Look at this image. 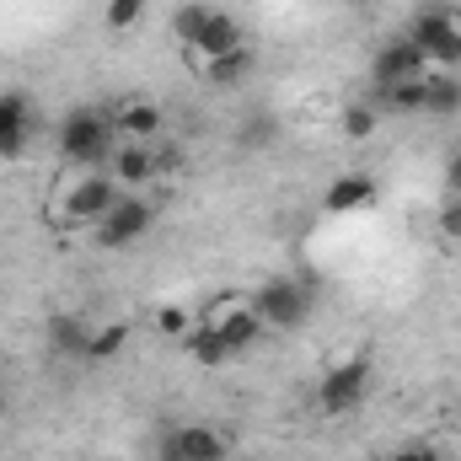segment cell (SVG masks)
Masks as SVG:
<instances>
[{"instance_id":"cell-1","label":"cell","mask_w":461,"mask_h":461,"mask_svg":"<svg viewBox=\"0 0 461 461\" xmlns=\"http://www.w3.org/2000/svg\"><path fill=\"white\" fill-rule=\"evenodd\" d=\"M118 150L113 108H70L59 118V161L76 172H103Z\"/></svg>"},{"instance_id":"cell-2","label":"cell","mask_w":461,"mask_h":461,"mask_svg":"<svg viewBox=\"0 0 461 461\" xmlns=\"http://www.w3.org/2000/svg\"><path fill=\"white\" fill-rule=\"evenodd\" d=\"M123 194L108 172H76L59 194H54V210H49V221L54 226H81L92 230L108 210H113V199Z\"/></svg>"},{"instance_id":"cell-3","label":"cell","mask_w":461,"mask_h":461,"mask_svg":"<svg viewBox=\"0 0 461 461\" xmlns=\"http://www.w3.org/2000/svg\"><path fill=\"white\" fill-rule=\"evenodd\" d=\"M370 386H375V359L370 354H348V359L322 370V381H317V413L322 419H344V413H354L370 397Z\"/></svg>"},{"instance_id":"cell-4","label":"cell","mask_w":461,"mask_h":461,"mask_svg":"<svg viewBox=\"0 0 461 461\" xmlns=\"http://www.w3.org/2000/svg\"><path fill=\"white\" fill-rule=\"evenodd\" d=\"M312 301H317L312 279L274 274V279H268V285L252 295V312H258V322H263V328H274V333H295V328H306V317H312Z\"/></svg>"},{"instance_id":"cell-5","label":"cell","mask_w":461,"mask_h":461,"mask_svg":"<svg viewBox=\"0 0 461 461\" xmlns=\"http://www.w3.org/2000/svg\"><path fill=\"white\" fill-rule=\"evenodd\" d=\"M408 38L424 49L429 70H456L461 65V16L451 5H419L408 22Z\"/></svg>"},{"instance_id":"cell-6","label":"cell","mask_w":461,"mask_h":461,"mask_svg":"<svg viewBox=\"0 0 461 461\" xmlns=\"http://www.w3.org/2000/svg\"><path fill=\"white\" fill-rule=\"evenodd\" d=\"M150 226H156V204L140 199V194H118L113 210L92 226V241H97L103 252H123V247H134L140 236H150Z\"/></svg>"},{"instance_id":"cell-7","label":"cell","mask_w":461,"mask_h":461,"mask_svg":"<svg viewBox=\"0 0 461 461\" xmlns=\"http://www.w3.org/2000/svg\"><path fill=\"white\" fill-rule=\"evenodd\" d=\"M103 172L113 177L123 194H129V188H150V183L167 172V150H161V140H118V150L108 156Z\"/></svg>"},{"instance_id":"cell-8","label":"cell","mask_w":461,"mask_h":461,"mask_svg":"<svg viewBox=\"0 0 461 461\" xmlns=\"http://www.w3.org/2000/svg\"><path fill=\"white\" fill-rule=\"evenodd\" d=\"M199 328H210V333L230 348V359L247 354V348L263 339V322H258L252 301H215V306H204V312H199Z\"/></svg>"},{"instance_id":"cell-9","label":"cell","mask_w":461,"mask_h":461,"mask_svg":"<svg viewBox=\"0 0 461 461\" xmlns=\"http://www.w3.org/2000/svg\"><path fill=\"white\" fill-rule=\"evenodd\" d=\"M419 76H429V59H424V49H419L408 32L386 38V43L375 49V59H370V86H375V92L402 86V81H419Z\"/></svg>"},{"instance_id":"cell-10","label":"cell","mask_w":461,"mask_h":461,"mask_svg":"<svg viewBox=\"0 0 461 461\" xmlns=\"http://www.w3.org/2000/svg\"><path fill=\"white\" fill-rule=\"evenodd\" d=\"M32 134H38V108H32V97H27V92H0V161L27 156Z\"/></svg>"},{"instance_id":"cell-11","label":"cell","mask_w":461,"mask_h":461,"mask_svg":"<svg viewBox=\"0 0 461 461\" xmlns=\"http://www.w3.org/2000/svg\"><path fill=\"white\" fill-rule=\"evenodd\" d=\"M113 123H118V140H161L167 113H161L156 97H123L113 108Z\"/></svg>"},{"instance_id":"cell-12","label":"cell","mask_w":461,"mask_h":461,"mask_svg":"<svg viewBox=\"0 0 461 461\" xmlns=\"http://www.w3.org/2000/svg\"><path fill=\"white\" fill-rule=\"evenodd\" d=\"M370 204H375V177L370 172H339L322 194L328 215H354V210H370Z\"/></svg>"},{"instance_id":"cell-13","label":"cell","mask_w":461,"mask_h":461,"mask_svg":"<svg viewBox=\"0 0 461 461\" xmlns=\"http://www.w3.org/2000/svg\"><path fill=\"white\" fill-rule=\"evenodd\" d=\"M43 344H49L54 359H86L92 328H86V317H76V312H54L49 328H43Z\"/></svg>"},{"instance_id":"cell-14","label":"cell","mask_w":461,"mask_h":461,"mask_svg":"<svg viewBox=\"0 0 461 461\" xmlns=\"http://www.w3.org/2000/svg\"><path fill=\"white\" fill-rule=\"evenodd\" d=\"M241 43H247V38H241V22H236L230 11H221V5H215V11H210V22H204V32H199V43H194L188 54H194L199 65H204V59H221V54H236Z\"/></svg>"},{"instance_id":"cell-15","label":"cell","mask_w":461,"mask_h":461,"mask_svg":"<svg viewBox=\"0 0 461 461\" xmlns=\"http://www.w3.org/2000/svg\"><path fill=\"white\" fill-rule=\"evenodd\" d=\"M167 451L177 461H226V435L210 424H183V429H172Z\"/></svg>"},{"instance_id":"cell-16","label":"cell","mask_w":461,"mask_h":461,"mask_svg":"<svg viewBox=\"0 0 461 461\" xmlns=\"http://www.w3.org/2000/svg\"><path fill=\"white\" fill-rule=\"evenodd\" d=\"M199 76H204V81H210L215 92H236V86H241V81L252 76V49L241 43L236 54H221V59H204V65H199Z\"/></svg>"},{"instance_id":"cell-17","label":"cell","mask_w":461,"mask_h":461,"mask_svg":"<svg viewBox=\"0 0 461 461\" xmlns=\"http://www.w3.org/2000/svg\"><path fill=\"white\" fill-rule=\"evenodd\" d=\"M424 113H435V118L461 113V76L456 70H429L424 76Z\"/></svg>"},{"instance_id":"cell-18","label":"cell","mask_w":461,"mask_h":461,"mask_svg":"<svg viewBox=\"0 0 461 461\" xmlns=\"http://www.w3.org/2000/svg\"><path fill=\"white\" fill-rule=\"evenodd\" d=\"M177 344L188 348V359H194V365H204V370H215V365H230V348L221 344L210 328H199V322H194V328H188Z\"/></svg>"},{"instance_id":"cell-19","label":"cell","mask_w":461,"mask_h":461,"mask_svg":"<svg viewBox=\"0 0 461 461\" xmlns=\"http://www.w3.org/2000/svg\"><path fill=\"white\" fill-rule=\"evenodd\" d=\"M210 11H215V5H204V0L177 5V11H172V38H177L183 49H194V43H199V32H204V22H210Z\"/></svg>"},{"instance_id":"cell-20","label":"cell","mask_w":461,"mask_h":461,"mask_svg":"<svg viewBox=\"0 0 461 461\" xmlns=\"http://www.w3.org/2000/svg\"><path fill=\"white\" fill-rule=\"evenodd\" d=\"M375 108H381V113H424V76H419V81H402V86L375 92Z\"/></svg>"},{"instance_id":"cell-21","label":"cell","mask_w":461,"mask_h":461,"mask_svg":"<svg viewBox=\"0 0 461 461\" xmlns=\"http://www.w3.org/2000/svg\"><path fill=\"white\" fill-rule=\"evenodd\" d=\"M274 140H279V118L274 113H247L241 129H236V145L241 150H268Z\"/></svg>"},{"instance_id":"cell-22","label":"cell","mask_w":461,"mask_h":461,"mask_svg":"<svg viewBox=\"0 0 461 461\" xmlns=\"http://www.w3.org/2000/svg\"><path fill=\"white\" fill-rule=\"evenodd\" d=\"M123 344H129V328H123V322L92 328V344H86V365H108V359H118V354H123Z\"/></svg>"},{"instance_id":"cell-23","label":"cell","mask_w":461,"mask_h":461,"mask_svg":"<svg viewBox=\"0 0 461 461\" xmlns=\"http://www.w3.org/2000/svg\"><path fill=\"white\" fill-rule=\"evenodd\" d=\"M140 16H145V0H108V5H103V27H108V32L140 27Z\"/></svg>"},{"instance_id":"cell-24","label":"cell","mask_w":461,"mask_h":461,"mask_svg":"<svg viewBox=\"0 0 461 461\" xmlns=\"http://www.w3.org/2000/svg\"><path fill=\"white\" fill-rule=\"evenodd\" d=\"M339 123H344V134H348V140H365V134H370V129L381 123V108H375V103H348Z\"/></svg>"},{"instance_id":"cell-25","label":"cell","mask_w":461,"mask_h":461,"mask_svg":"<svg viewBox=\"0 0 461 461\" xmlns=\"http://www.w3.org/2000/svg\"><path fill=\"white\" fill-rule=\"evenodd\" d=\"M435 226H440V236L446 241H461V199H440V215H435Z\"/></svg>"},{"instance_id":"cell-26","label":"cell","mask_w":461,"mask_h":461,"mask_svg":"<svg viewBox=\"0 0 461 461\" xmlns=\"http://www.w3.org/2000/svg\"><path fill=\"white\" fill-rule=\"evenodd\" d=\"M188 328H194V322H188V312H183V306H161V312H156V333H167V339H183Z\"/></svg>"},{"instance_id":"cell-27","label":"cell","mask_w":461,"mask_h":461,"mask_svg":"<svg viewBox=\"0 0 461 461\" xmlns=\"http://www.w3.org/2000/svg\"><path fill=\"white\" fill-rule=\"evenodd\" d=\"M392 461H440V456H435V451H429L424 440H413V446H402V451H397Z\"/></svg>"},{"instance_id":"cell-28","label":"cell","mask_w":461,"mask_h":461,"mask_svg":"<svg viewBox=\"0 0 461 461\" xmlns=\"http://www.w3.org/2000/svg\"><path fill=\"white\" fill-rule=\"evenodd\" d=\"M446 194H451V199H461V150L446 161Z\"/></svg>"},{"instance_id":"cell-29","label":"cell","mask_w":461,"mask_h":461,"mask_svg":"<svg viewBox=\"0 0 461 461\" xmlns=\"http://www.w3.org/2000/svg\"><path fill=\"white\" fill-rule=\"evenodd\" d=\"M0 413H5V386H0Z\"/></svg>"},{"instance_id":"cell-30","label":"cell","mask_w":461,"mask_h":461,"mask_svg":"<svg viewBox=\"0 0 461 461\" xmlns=\"http://www.w3.org/2000/svg\"><path fill=\"white\" fill-rule=\"evenodd\" d=\"M344 5H370V0H344Z\"/></svg>"},{"instance_id":"cell-31","label":"cell","mask_w":461,"mask_h":461,"mask_svg":"<svg viewBox=\"0 0 461 461\" xmlns=\"http://www.w3.org/2000/svg\"><path fill=\"white\" fill-rule=\"evenodd\" d=\"M167 461H177V456H167Z\"/></svg>"}]
</instances>
